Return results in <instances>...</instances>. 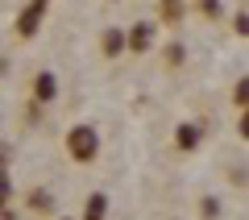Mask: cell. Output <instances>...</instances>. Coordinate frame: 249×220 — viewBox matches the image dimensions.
<instances>
[{
	"label": "cell",
	"mask_w": 249,
	"mask_h": 220,
	"mask_svg": "<svg viewBox=\"0 0 249 220\" xmlns=\"http://www.w3.org/2000/svg\"><path fill=\"white\" fill-rule=\"evenodd\" d=\"M42 13H46V4H42V0H34V4H29V9L21 13V21H17V34H21V37H29L37 25H42Z\"/></svg>",
	"instance_id": "3957f363"
},
{
	"label": "cell",
	"mask_w": 249,
	"mask_h": 220,
	"mask_svg": "<svg viewBox=\"0 0 249 220\" xmlns=\"http://www.w3.org/2000/svg\"><path fill=\"white\" fill-rule=\"evenodd\" d=\"M67 154L75 162H91L100 154V129L96 125H71V133H67Z\"/></svg>",
	"instance_id": "6da1fadb"
},
{
	"label": "cell",
	"mask_w": 249,
	"mask_h": 220,
	"mask_svg": "<svg viewBox=\"0 0 249 220\" xmlns=\"http://www.w3.org/2000/svg\"><path fill=\"white\" fill-rule=\"evenodd\" d=\"M162 17L178 21V17H183V0H162Z\"/></svg>",
	"instance_id": "ba28073f"
},
{
	"label": "cell",
	"mask_w": 249,
	"mask_h": 220,
	"mask_svg": "<svg viewBox=\"0 0 249 220\" xmlns=\"http://www.w3.org/2000/svg\"><path fill=\"white\" fill-rule=\"evenodd\" d=\"M150 42H154V25H133L129 29V34H124V46H129V50L133 54H142V50H150Z\"/></svg>",
	"instance_id": "7a4b0ae2"
},
{
	"label": "cell",
	"mask_w": 249,
	"mask_h": 220,
	"mask_svg": "<svg viewBox=\"0 0 249 220\" xmlns=\"http://www.w3.org/2000/svg\"><path fill=\"white\" fill-rule=\"evenodd\" d=\"M34 96L42 100V104H50V100L58 96V79H54L50 71H42V75H37V79H34Z\"/></svg>",
	"instance_id": "5b68a950"
},
{
	"label": "cell",
	"mask_w": 249,
	"mask_h": 220,
	"mask_svg": "<svg viewBox=\"0 0 249 220\" xmlns=\"http://www.w3.org/2000/svg\"><path fill=\"white\" fill-rule=\"evenodd\" d=\"M199 4H204V13H212V17L220 13V4H216V0H199Z\"/></svg>",
	"instance_id": "8fae6325"
},
{
	"label": "cell",
	"mask_w": 249,
	"mask_h": 220,
	"mask_svg": "<svg viewBox=\"0 0 249 220\" xmlns=\"http://www.w3.org/2000/svg\"><path fill=\"white\" fill-rule=\"evenodd\" d=\"M241 137H249V108H245V116H241Z\"/></svg>",
	"instance_id": "4fadbf2b"
},
{
	"label": "cell",
	"mask_w": 249,
	"mask_h": 220,
	"mask_svg": "<svg viewBox=\"0 0 249 220\" xmlns=\"http://www.w3.org/2000/svg\"><path fill=\"white\" fill-rule=\"evenodd\" d=\"M4 200H9V179L0 175V203H4Z\"/></svg>",
	"instance_id": "7c38bea8"
},
{
	"label": "cell",
	"mask_w": 249,
	"mask_h": 220,
	"mask_svg": "<svg viewBox=\"0 0 249 220\" xmlns=\"http://www.w3.org/2000/svg\"><path fill=\"white\" fill-rule=\"evenodd\" d=\"M232 100H237L241 108H249V79H241V83H237V92H232Z\"/></svg>",
	"instance_id": "9c48e42d"
},
{
	"label": "cell",
	"mask_w": 249,
	"mask_h": 220,
	"mask_svg": "<svg viewBox=\"0 0 249 220\" xmlns=\"http://www.w3.org/2000/svg\"><path fill=\"white\" fill-rule=\"evenodd\" d=\"M42 4H46V0H42Z\"/></svg>",
	"instance_id": "5bb4252c"
},
{
	"label": "cell",
	"mask_w": 249,
	"mask_h": 220,
	"mask_svg": "<svg viewBox=\"0 0 249 220\" xmlns=\"http://www.w3.org/2000/svg\"><path fill=\"white\" fill-rule=\"evenodd\" d=\"M199 137H204L199 125H196V121H183V125H178V133H175V146L187 154V150H196V146H199Z\"/></svg>",
	"instance_id": "277c9868"
},
{
	"label": "cell",
	"mask_w": 249,
	"mask_h": 220,
	"mask_svg": "<svg viewBox=\"0 0 249 220\" xmlns=\"http://www.w3.org/2000/svg\"><path fill=\"white\" fill-rule=\"evenodd\" d=\"M104 216H108V195L96 191V195L88 200V208H83V220H104Z\"/></svg>",
	"instance_id": "8992f818"
},
{
	"label": "cell",
	"mask_w": 249,
	"mask_h": 220,
	"mask_svg": "<svg viewBox=\"0 0 249 220\" xmlns=\"http://www.w3.org/2000/svg\"><path fill=\"white\" fill-rule=\"evenodd\" d=\"M29 203H34V208H50V195L37 191V195H29Z\"/></svg>",
	"instance_id": "30bf717a"
},
{
	"label": "cell",
	"mask_w": 249,
	"mask_h": 220,
	"mask_svg": "<svg viewBox=\"0 0 249 220\" xmlns=\"http://www.w3.org/2000/svg\"><path fill=\"white\" fill-rule=\"evenodd\" d=\"M104 50H108V58H116V54L124 50V34H116V29H108V34H104Z\"/></svg>",
	"instance_id": "52a82bcc"
}]
</instances>
